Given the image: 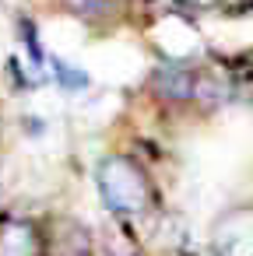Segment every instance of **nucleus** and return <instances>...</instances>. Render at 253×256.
Here are the masks:
<instances>
[{
  "instance_id": "nucleus-4",
  "label": "nucleus",
  "mask_w": 253,
  "mask_h": 256,
  "mask_svg": "<svg viewBox=\"0 0 253 256\" xmlns=\"http://www.w3.org/2000/svg\"><path fill=\"white\" fill-rule=\"evenodd\" d=\"M207 249L214 256H253V200H239L211 221Z\"/></svg>"
},
{
  "instance_id": "nucleus-3",
  "label": "nucleus",
  "mask_w": 253,
  "mask_h": 256,
  "mask_svg": "<svg viewBox=\"0 0 253 256\" xmlns=\"http://www.w3.org/2000/svg\"><path fill=\"white\" fill-rule=\"evenodd\" d=\"M137 4L141 0H57V8L67 18L81 22L92 36H113L123 28L134 32Z\"/></svg>"
},
{
  "instance_id": "nucleus-8",
  "label": "nucleus",
  "mask_w": 253,
  "mask_h": 256,
  "mask_svg": "<svg viewBox=\"0 0 253 256\" xmlns=\"http://www.w3.org/2000/svg\"><path fill=\"white\" fill-rule=\"evenodd\" d=\"M50 78H53V84H57L64 95H85V92L92 88V74H88V70H81V67H74L71 60L53 56V53H50Z\"/></svg>"
},
{
  "instance_id": "nucleus-7",
  "label": "nucleus",
  "mask_w": 253,
  "mask_h": 256,
  "mask_svg": "<svg viewBox=\"0 0 253 256\" xmlns=\"http://www.w3.org/2000/svg\"><path fill=\"white\" fill-rule=\"evenodd\" d=\"M221 56V53H218ZM225 70H228V81L235 88V102H253V46L249 50H239V53H228L221 56Z\"/></svg>"
},
{
  "instance_id": "nucleus-5",
  "label": "nucleus",
  "mask_w": 253,
  "mask_h": 256,
  "mask_svg": "<svg viewBox=\"0 0 253 256\" xmlns=\"http://www.w3.org/2000/svg\"><path fill=\"white\" fill-rule=\"evenodd\" d=\"M50 228L46 218L0 210V256H46Z\"/></svg>"
},
{
  "instance_id": "nucleus-9",
  "label": "nucleus",
  "mask_w": 253,
  "mask_h": 256,
  "mask_svg": "<svg viewBox=\"0 0 253 256\" xmlns=\"http://www.w3.org/2000/svg\"><path fill=\"white\" fill-rule=\"evenodd\" d=\"M8 81H15V92H32V74H25V60L22 56H8Z\"/></svg>"
},
{
  "instance_id": "nucleus-10",
  "label": "nucleus",
  "mask_w": 253,
  "mask_h": 256,
  "mask_svg": "<svg viewBox=\"0 0 253 256\" xmlns=\"http://www.w3.org/2000/svg\"><path fill=\"white\" fill-rule=\"evenodd\" d=\"M99 256H148L144 249H137V246H130L127 252H99Z\"/></svg>"
},
{
  "instance_id": "nucleus-2",
  "label": "nucleus",
  "mask_w": 253,
  "mask_h": 256,
  "mask_svg": "<svg viewBox=\"0 0 253 256\" xmlns=\"http://www.w3.org/2000/svg\"><path fill=\"white\" fill-rule=\"evenodd\" d=\"M134 32L155 64H204L214 53L200 18L183 11L179 0H141Z\"/></svg>"
},
{
  "instance_id": "nucleus-6",
  "label": "nucleus",
  "mask_w": 253,
  "mask_h": 256,
  "mask_svg": "<svg viewBox=\"0 0 253 256\" xmlns=\"http://www.w3.org/2000/svg\"><path fill=\"white\" fill-rule=\"evenodd\" d=\"M15 28H18V42H22V50H25L29 67L43 78V74L50 70V53H46V46H43V39H39L36 18H32V14H18V18H15Z\"/></svg>"
},
{
  "instance_id": "nucleus-1",
  "label": "nucleus",
  "mask_w": 253,
  "mask_h": 256,
  "mask_svg": "<svg viewBox=\"0 0 253 256\" xmlns=\"http://www.w3.org/2000/svg\"><path fill=\"white\" fill-rule=\"evenodd\" d=\"M92 179H95V193H99L106 214L113 218V224L127 235L130 246L144 249L141 228L155 232L165 218L162 172L123 140V144L106 148L95 158Z\"/></svg>"
}]
</instances>
